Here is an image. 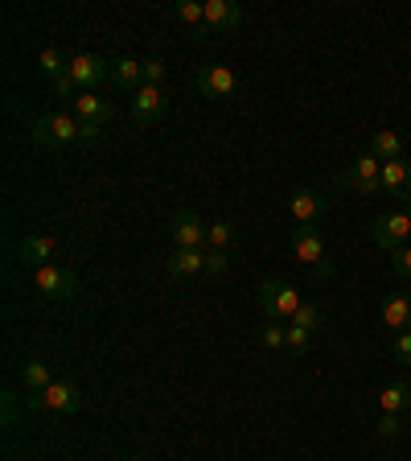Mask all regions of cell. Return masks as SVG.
Here are the masks:
<instances>
[{
    "label": "cell",
    "mask_w": 411,
    "mask_h": 461,
    "mask_svg": "<svg viewBox=\"0 0 411 461\" xmlns=\"http://www.w3.org/2000/svg\"><path fill=\"white\" fill-rule=\"evenodd\" d=\"M243 25L239 0H206V33H230Z\"/></svg>",
    "instance_id": "obj_14"
},
{
    "label": "cell",
    "mask_w": 411,
    "mask_h": 461,
    "mask_svg": "<svg viewBox=\"0 0 411 461\" xmlns=\"http://www.w3.org/2000/svg\"><path fill=\"white\" fill-rule=\"evenodd\" d=\"M230 243H235V227H230V222H210V227H206V248L210 251H227Z\"/></svg>",
    "instance_id": "obj_27"
},
{
    "label": "cell",
    "mask_w": 411,
    "mask_h": 461,
    "mask_svg": "<svg viewBox=\"0 0 411 461\" xmlns=\"http://www.w3.org/2000/svg\"><path fill=\"white\" fill-rule=\"evenodd\" d=\"M173 17L185 21L198 41H206V5H198V0H177V5H173Z\"/></svg>",
    "instance_id": "obj_21"
},
{
    "label": "cell",
    "mask_w": 411,
    "mask_h": 461,
    "mask_svg": "<svg viewBox=\"0 0 411 461\" xmlns=\"http://www.w3.org/2000/svg\"><path fill=\"white\" fill-rule=\"evenodd\" d=\"M379 403H383V412H395V416H399L403 408L411 403V387H407V379H403V384H387V387H383V395H379Z\"/></svg>",
    "instance_id": "obj_24"
},
{
    "label": "cell",
    "mask_w": 411,
    "mask_h": 461,
    "mask_svg": "<svg viewBox=\"0 0 411 461\" xmlns=\"http://www.w3.org/2000/svg\"><path fill=\"white\" fill-rule=\"evenodd\" d=\"M99 136H103V124H83V120H78V144H83V149H91Z\"/></svg>",
    "instance_id": "obj_32"
},
{
    "label": "cell",
    "mask_w": 411,
    "mask_h": 461,
    "mask_svg": "<svg viewBox=\"0 0 411 461\" xmlns=\"http://www.w3.org/2000/svg\"><path fill=\"white\" fill-rule=\"evenodd\" d=\"M128 115H132L136 128H153L165 115V91L161 86H140V91L128 99Z\"/></svg>",
    "instance_id": "obj_10"
},
{
    "label": "cell",
    "mask_w": 411,
    "mask_h": 461,
    "mask_svg": "<svg viewBox=\"0 0 411 461\" xmlns=\"http://www.w3.org/2000/svg\"><path fill=\"white\" fill-rule=\"evenodd\" d=\"M308 346H313V334H308V330L288 326V350H292V355H308Z\"/></svg>",
    "instance_id": "obj_29"
},
{
    "label": "cell",
    "mask_w": 411,
    "mask_h": 461,
    "mask_svg": "<svg viewBox=\"0 0 411 461\" xmlns=\"http://www.w3.org/2000/svg\"><path fill=\"white\" fill-rule=\"evenodd\" d=\"M169 235H173V248H206V222L198 219V211H177L169 222Z\"/></svg>",
    "instance_id": "obj_12"
},
{
    "label": "cell",
    "mask_w": 411,
    "mask_h": 461,
    "mask_svg": "<svg viewBox=\"0 0 411 461\" xmlns=\"http://www.w3.org/2000/svg\"><path fill=\"white\" fill-rule=\"evenodd\" d=\"M70 112H75V120H83V124H103L115 115L112 99L95 95V91H83V95H75V104H70Z\"/></svg>",
    "instance_id": "obj_15"
},
{
    "label": "cell",
    "mask_w": 411,
    "mask_h": 461,
    "mask_svg": "<svg viewBox=\"0 0 411 461\" xmlns=\"http://www.w3.org/2000/svg\"><path fill=\"white\" fill-rule=\"evenodd\" d=\"M29 140L38 144V149H70V144H78V120L67 112L38 115L33 128H29Z\"/></svg>",
    "instance_id": "obj_2"
},
{
    "label": "cell",
    "mask_w": 411,
    "mask_h": 461,
    "mask_svg": "<svg viewBox=\"0 0 411 461\" xmlns=\"http://www.w3.org/2000/svg\"><path fill=\"white\" fill-rule=\"evenodd\" d=\"M395 358H399L403 366H411V330L407 334H395Z\"/></svg>",
    "instance_id": "obj_34"
},
{
    "label": "cell",
    "mask_w": 411,
    "mask_h": 461,
    "mask_svg": "<svg viewBox=\"0 0 411 461\" xmlns=\"http://www.w3.org/2000/svg\"><path fill=\"white\" fill-rule=\"evenodd\" d=\"M292 251H297V259L305 264L313 276H321V280H329L334 276V259L326 256V243H321V230L317 227H297L292 230Z\"/></svg>",
    "instance_id": "obj_3"
},
{
    "label": "cell",
    "mask_w": 411,
    "mask_h": 461,
    "mask_svg": "<svg viewBox=\"0 0 411 461\" xmlns=\"http://www.w3.org/2000/svg\"><path fill=\"white\" fill-rule=\"evenodd\" d=\"M403 429H407V424H403V416H395V412H383V420L374 424V432H379L383 441H395Z\"/></svg>",
    "instance_id": "obj_28"
},
{
    "label": "cell",
    "mask_w": 411,
    "mask_h": 461,
    "mask_svg": "<svg viewBox=\"0 0 411 461\" xmlns=\"http://www.w3.org/2000/svg\"><path fill=\"white\" fill-rule=\"evenodd\" d=\"M17 256L25 259V264H49V259L58 256V235H49V230H33V235H25V240L17 243Z\"/></svg>",
    "instance_id": "obj_16"
},
{
    "label": "cell",
    "mask_w": 411,
    "mask_h": 461,
    "mask_svg": "<svg viewBox=\"0 0 411 461\" xmlns=\"http://www.w3.org/2000/svg\"><path fill=\"white\" fill-rule=\"evenodd\" d=\"M21 375H25V387H29V392H46V387L54 384L49 363H41V358H29V363L21 366Z\"/></svg>",
    "instance_id": "obj_23"
},
{
    "label": "cell",
    "mask_w": 411,
    "mask_h": 461,
    "mask_svg": "<svg viewBox=\"0 0 411 461\" xmlns=\"http://www.w3.org/2000/svg\"><path fill=\"white\" fill-rule=\"evenodd\" d=\"M321 321H326V309L317 305V301H305V305L297 309V317H292L288 326H297V330H308V334H317V330H321Z\"/></svg>",
    "instance_id": "obj_25"
},
{
    "label": "cell",
    "mask_w": 411,
    "mask_h": 461,
    "mask_svg": "<svg viewBox=\"0 0 411 461\" xmlns=\"http://www.w3.org/2000/svg\"><path fill=\"white\" fill-rule=\"evenodd\" d=\"M165 272L173 280H185V276H201L206 272V248H173V256L165 259Z\"/></svg>",
    "instance_id": "obj_17"
},
{
    "label": "cell",
    "mask_w": 411,
    "mask_h": 461,
    "mask_svg": "<svg viewBox=\"0 0 411 461\" xmlns=\"http://www.w3.org/2000/svg\"><path fill=\"white\" fill-rule=\"evenodd\" d=\"M13 420H17V395L4 392V429H9Z\"/></svg>",
    "instance_id": "obj_35"
},
{
    "label": "cell",
    "mask_w": 411,
    "mask_h": 461,
    "mask_svg": "<svg viewBox=\"0 0 411 461\" xmlns=\"http://www.w3.org/2000/svg\"><path fill=\"white\" fill-rule=\"evenodd\" d=\"M407 387H411V375H407Z\"/></svg>",
    "instance_id": "obj_36"
},
{
    "label": "cell",
    "mask_w": 411,
    "mask_h": 461,
    "mask_svg": "<svg viewBox=\"0 0 411 461\" xmlns=\"http://www.w3.org/2000/svg\"><path fill=\"white\" fill-rule=\"evenodd\" d=\"M38 67H41V75L49 78V86L58 91V99H70V104H75L78 86H75V78H70V58L62 54V50L46 46V50L38 54Z\"/></svg>",
    "instance_id": "obj_8"
},
{
    "label": "cell",
    "mask_w": 411,
    "mask_h": 461,
    "mask_svg": "<svg viewBox=\"0 0 411 461\" xmlns=\"http://www.w3.org/2000/svg\"><path fill=\"white\" fill-rule=\"evenodd\" d=\"M83 403H86L83 392H78V384H70V379H54L46 392L25 395V408H33V412H58V416L83 412Z\"/></svg>",
    "instance_id": "obj_1"
},
{
    "label": "cell",
    "mask_w": 411,
    "mask_h": 461,
    "mask_svg": "<svg viewBox=\"0 0 411 461\" xmlns=\"http://www.w3.org/2000/svg\"><path fill=\"white\" fill-rule=\"evenodd\" d=\"M198 91L206 99H230L235 91H239V78H235V70L222 67V62H210V67H198Z\"/></svg>",
    "instance_id": "obj_9"
},
{
    "label": "cell",
    "mask_w": 411,
    "mask_h": 461,
    "mask_svg": "<svg viewBox=\"0 0 411 461\" xmlns=\"http://www.w3.org/2000/svg\"><path fill=\"white\" fill-rule=\"evenodd\" d=\"M379 313H383V326L395 330V334H407L411 330V297L407 293H387Z\"/></svg>",
    "instance_id": "obj_19"
},
{
    "label": "cell",
    "mask_w": 411,
    "mask_h": 461,
    "mask_svg": "<svg viewBox=\"0 0 411 461\" xmlns=\"http://www.w3.org/2000/svg\"><path fill=\"white\" fill-rule=\"evenodd\" d=\"M259 342L268 346V350H284V346H288V326H284V321H276V317H268V321H264V330H259Z\"/></svg>",
    "instance_id": "obj_26"
},
{
    "label": "cell",
    "mask_w": 411,
    "mask_h": 461,
    "mask_svg": "<svg viewBox=\"0 0 411 461\" xmlns=\"http://www.w3.org/2000/svg\"><path fill=\"white\" fill-rule=\"evenodd\" d=\"M326 211H329V202L317 190H297L288 198V214H292L297 227H317V222L326 219Z\"/></svg>",
    "instance_id": "obj_13"
},
{
    "label": "cell",
    "mask_w": 411,
    "mask_h": 461,
    "mask_svg": "<svg viewBox=\"0 0 411 461\" xmlns=\"http://www.w3.org/2000/svg\"><path fill=\"white\" fill-rule=\"evenodd\" d=\"M300 305H305V301H300V293L292 285H284V280H264V285H259V309H264V317L292 321Z\"/></svg>",
    "instance_id": "obj_4"
},
{
    "label": "cell",
    "mask_w": 411,
    "mask_h": 461,
    "mask_svg": "<svg viewBox=\"0 0 411 461\" xmlns=\"http://www.w3.org/2000/svg\"><path fill=\"white\" fill-rule=\"evenodd\" d=\"M227 251H210L206 248V276H222V272H227Z\"/></svg>",
    "instance_id": "obj_31"
},
{
    "label": "cell",
    "mask_w": 411,
    "mask_h": 461,
    "mask_svg": "<svg viewBox=\"0 0 411 461\" xmlns=\"http://www.w3.org/2000/svg\"><path fill=\"white\" fill-rule=\"evenodd\" d=\"M379 173H383V161L371 157V153H362L345 173H337V185H342V190H354V194H383Z\"/></svg>",
    "instance_id": "obj_7"
},
{
    "label": "cell",
    "mask_w": 411,
    "mask_h": 461,
    "mask_svg": "<svg viewBox=\"0 0 411 461\" xmlns=\"http://www.w3.org/2000/svg\"><path fill=\"white\" fill-rule=\"evenodd\" d=\"M165 83V62L161 58H144V86H161Z\"/></svg>",
    "instance_id": "obj_30"
},
{
    "label": "cell",
    "mask_w": 411,
    "mask_h": 461,
    "mask_svg": "<svg viewBox=\"0 0 411 461\" xmlns=\"http://www.w3.org/2000/svg\"><path fill=\"white\" fill-rule=\"evenodd\" d=\"M112 83L120 86V91H140L144 86V62H136V58H115L112 62Z\"/></svg>",
    "instance_id": "obj_20"
},
{
    "label": "cell",
    "mask_w": 411,
    "mask_h": 461,
    "mask_svg": "<svg viewBox=\"0 0 411 461\" xmlns=\"http://www.w3.org/2000/svg\"><path fill=\"white\" fill-rule=\"evenodd\" d=\"M33 288H38L41 297H54V301H75L78 297V276L62 264H41L33 272Z\"/></svg>",
    "instance_id": "obj_6"
},
{
    "label": "cell",
    "mask_w": 411,
    "mask_h": 461,
    "mask_svg": "<svg viewBox=\"0 0 411 461\" xmlns=\"http://www.w3.org/2000/svg\"><path fill=\"white\" fill-rule=\"evenodd\" d=\"M395 276L411 280V243H407V248H399V251H395Z\"/></svg>",
    "instance_id": "obj_33"
},
{
    "label": "cell",
    "mask_w": 411,
    "mask_h": 461,
    "mask_svg": "<svg viewBox=\"0 0 411 461\" xmlns=\"http://www.w3.org/2000/svg\"><path fill=\"white\" fill-rule=\"evenodd\" d=\"M371 157H379V161H399L403 157V140L399 132H374L371 136Z\"/></svg>",
    "instance_id": "obj_22"
},
{
    "label": "cell",
    "mask_w": 411,
    "mask_h": 461,
    "mask_svg": "<svg viewBox=\"0 0 411 461\" xmlns=\"http://www.w3.org/2000/svg\"><path fill=\"white\" fill-rule=\"evenodd\" d=\"M132 461H140V457H132Z\"/></svg>",
    "instance_id": "obj_37"
},
{
    "label": "cell",
    "mask_w": 411,
    "mask_h": 461,
    "mask_svg": "<svg viewBox=\"0 0 411 461\" xmlns=\"http://www.w3.org/2000/svg\"><path fill=\"white\" fill-rule=\"evenodd\" d=\"M371 240L379 243L383 251H399L407 248L411 240V211H391V214H379V219L371 222Z\"/></svg>",
    "instance_id": "obj_5"
},
{
    "label": "cell",
    "mask_w": 411,
    "mask_h": 461,
    "mask_svg": "<svg viewBox=\"0 0 411 461\" xmlns=\"http://www.w3.org/2000/svg\"><path fill=\"white\" fill-rule=\"evenodd\" d=\"M70 78H75L78 95H83V91H95L103 78H112V62H103V58H95V54H75L70 58Z\"/></svg>",
    "instance_id": "obj_11"
},
{
    "label": "cell",
    "mask_w": 411,
    "mask_h": 461,
    "mask_svg": "<svg viewBox=\"0 0 411 461\" xmlns=\"http://www.w3.org/2000/svg\"><path fill=\"white\" fill-rule=\"evenodd\" d=\"M379 182H383V194H391V198H403L411 202V161H387L383 173H379Z\"/></svg>",
    "instance_id": "obj_18"
}]
</instances>
